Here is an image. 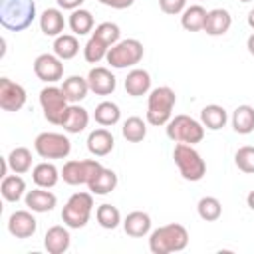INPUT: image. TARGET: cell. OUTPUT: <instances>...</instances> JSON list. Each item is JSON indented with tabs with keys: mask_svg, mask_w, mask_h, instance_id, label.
Instances as JSON below:
<instances>
[{
	"mask_svg": "<svg viewBox=\"0 0 254 254\" xmlns=\"http://www.w3.org/2000/svg\"><path fill=\"white\" fill-rule=\"evenodd\" d=\"M145 56V48L139 40L135 38H125V40H119L115 46L109 48L105 60L111 67L115 69H125V67H133L137 65Z\"/></svg>",
	"mask_w": 254,
	"mask_h": 254,
	"instance_id": "6",
	"label": "cell"
},
{
	"mask_svg": "<svg viewBox=\"0 0 254 254\" xmlns=\"http://www.w3.org/2000/svg\"><path fill=\"white\" fill-rule=\"evenodd\" d=\"M234 163L236 167L246 173V175H254V147L252 145H244L234 153Z\"/></svg>",
	"mask_w": 254,
	"mask_h": 254,
	"instance_id": "39",
	"label": "cell"
},
{
	"mask_svg": "<svg viewBox=\"0 0 254 254\" xmlns=\"http://www.w3.org/2000/svg\"><path fill=\"white\" fill-rule=\"evenodd\" d=\"M62 91L65 95V99L69 103H79L87 97V91H89V83H87V77H81V75H69L67 79H64L62 83Z\"/></svg>",
	"mask_w": 254,
	"mask_h": 254,
	"instance_id": "25",
	"label": "cell"
},
{
	"mask_svg": "<svg viewBox=\"0 0 254 254\" xmlns=\"http://www.w3.org/2000/svg\"><path fill=\"white\" fill-rule=\"evenodd\" d=\"M246 22H248V26L254 30V8L248 12V16H246Z\"/></svg>",
	"mask_w": 254,
	"mask_h": 254,
	"instance_id": "45",
	"label": "cell"
},
{
	"mask_svg": "<svg viewBox=\"0 0 254 254\" xmlns=\"http://www.w3.org/2000/svg\"><path fill=\"white\" fill-rule=\"evenodd\" d=\"M121 135L129 141V143H141L145 137H147V123L137 117V115H131L123 121V127H121Z\"/></svg>",
	"mask_w": 254,
	"mask_h": 254,
	"instance_id": "33",
	"label": "cell"
},
{
	"mask_svg": "<svg viewBox=\"0 0 254 254\" xmlns=\"http://www.w3.org/2000/svg\"><path fill=\"white\" fill-rule=\"evenodd\" d=\"M83 2H85V0H56L58 8H62V10H69V12H73V10L81 8V4H83Z\"/></svg>",
	"mask_w": 254,
	"mask_h": 254,
	"instance_id": "42",
	"label": "cell"
},
{
	"mask_svg": "<svg viewBox=\"0 0 254 254\" xmlns=\"http://www.w3.org/2000/svg\"><path fill=\"white\" fill-rule=\"evenodd\" d=\"M113 147H115V139L103 127L101 129H93L87 135V151L93 157H105V155H109L113 151Z\"/></svg>",
	"mask_w": 254,
	"mask_h": 254,
	"instance_id": "20",
	"label": "cell"
},
{
	"mask_svg": "<svg viewBox=\"0 0 254 254\" xmlns=\"http://www.w3.org/2000/svg\"><path fill=\"white\" fill-rule=\"evenodd\" d=\"M232 129L238 135H250L254 131V107L252 105L242 103L232 111Z\"/></svg>",
	"mask_w": 254,
	"mask_h": 254,
	"instance_id": "28",
	"label": "cell"
},
{
	"mask_svg": "<svg viewBox=\"0 0 254 254\" xmlns=\"http://www.w3.org/2000/svg\"><path fill=\"white\" fill-rule=\"evenodd\" d=\"M69 244H71V236H69V230L65 226L54 224V226H50L46 230L44 248L50 254H64V252L69 250Z\"/></svg>",
	"mask_w": 254,
	"mask_h": 254,
	"instance_id": "16",
	"label": "cell"
},
{
	"mask_svg": "<svg viewBox=\"0 0 254 254\" xmlns=\"http://www.w3.org/2000/svg\"><path fill=\"white\" fill-rule=\"evenodd\" d=\"M159 8L169 16H177L187 8V0H159Z\"/></svg>",
	"mask_w": 254,
	"mask_h": 254,
	"instance_id": "40",
	"label": "cell"
},
{
	"mask_svg": "<svg viewBox=\"0 0 254 254\" xmlns=\"http://www.w3.org/2000/svg\"><path fill=\"white\" fill-rule=\"evenodd\" d=\"M167 129V137L175 143H189V145H196L204 139V125L185 113H179L175 117L169 119V123L165 125Z\"/></svg>",
	"mask_w": 254,
	"mask_h": 254,
	"instance_id": "5",
	"label": "cell"
},
{
	"mask_svg": "<svg viewBox=\"0 0 254 254\" xmlns=\"http://www.w3.org/2000/svg\"><path fill=\"white\" fill-rule=\"evenodd\" d=\"M40 30L44 36H50V38H58L60 34H64V28H65V18L62 14V8H46L42 14H40Z\"/></svg>",
	"mask_w": 254,
	"mask_h": 254,
	"instance_id": "18",
	"label": "cell"
},
{
	"mask_svg": "<svg viewBox=\"0 0 254 254\" xmlns=\"http://www.w3.org/2000/svg\"><path fill=\"white\" fill-rule=\"evenodd\" d=\"M125 91L131 95V97H141V95H147L151 91V75L147 69H141V67H135L127 73L125 81Z\"/></svg>",
	"mask_w": 254,
	"mask_h": 254,
	"instance_id": "19",
	"label": "cell"
},
{
	"mask_svg": "<svg viewBox=\"0 0 254 254\" xmlns=\"http://www.w3.org/2000/svg\"><path fill=\"white\" fill-rule=\"evenodd\" d=\"M38 220L34 218L32 210H16L8 218V232L16 238H30L36 234Z\"/></svg>",
	"mask_w": 254,
	"mask_h": 254,
	"instance_id": "13",
	"label": "cell"
},
{
	"mask_svg": "<svg viewBox=\"0 0 254 254\" xmlns=\"http://www.w3.org/2000/svg\"><path fill=\"white\" fill-rule=\"evenodd\" d=\"M97 2L107 8H113V10H125L135 4V0H97Z\"/></svg>",
	"mask_w": 254,
	"mask_h": 254,
	"instance_id": "41",
	"label": "cell"
},
{
	"mask_svg": "<svg viewBox=\"0 0 254 254\" xmlns=\"http://www.w3.org/2000/svg\"><path fill=\"white\" fill-rule=\"evenodd\" d=\"M60 177H62V171H58V167L50 161H42L32 169V181L36 183V187H42V189L56 187Z\"/></svg>",
	"mask_w": 254,
	"mask_h": 254,
	"instance_id": "23",
	"label": "cell"
},
{
	"mask_svg": "<svg viewBox=\"0 0 254 254\" xmlns=\"http://www.w3.org/2000/svg\"><path fill=\"white\" fill-rule=\"evenodd\" d=\"M91 210H93L91 192H73L62 210V220L67 228H83L91 218Z\"/></svg>",
	"mask_w": 254,
	"mask_h": 254,
	"instance_id": "7",
	"label": "cell"
},
{
	"mask_svg": "<svg viewBox=\"0 0 254 254\" xmlns=\"http://www.w3.org/2000/svg\"><path fill=\"white\" fill-rule=\"evenodd\" d=\"M103 165L97 161V159H81V161H67L64 163V169H62V179L64 183L67 185H87L95 173L101 169Z\"/></svg>",
	"mask_w": 254,
	"mask_h": 254,
	"instance_id": "10",
	"label": "cell"
},
{
	"mask_svg": "<svg viewBox=\"0 0 254 254\" xmlns=\"http://www.w3.org/2000/svg\"><path fill=\"white\" fill-rule=\"evenodd\" d=\"M151 216L143 210H133L125 216L123 220V230L127 236H133V238H143L151 232Z\"/></svg>",
	"mask_w": 254,
	"mask_h": 254,
	"instance_id": "21",
	"label": "cell"
},
{
	"mask_svg": "<svg viewBox=\"0 0 254 254\" xmlns=\"http://www.w3.org/2000/svg\"><path fill=\"white\" fill-rule=\"evenodd\" d=\"M232 26V16L228 10L224 8H214L206 14V22H204V30L208 36H224Z\"/></svg>",
	"mask_w": 254,
	"mask_h": 254,
	"instance_id": "22",
	"label": "cell"
},
{
	"mask_svg": "<svg viewBox=\"0 0 254 254\" xmlns=\"http://www.w3.org/2000/svg\"><path fill=\"white\" fill-rule=\"evenodd\" d=\"M189 244V232L183 224L171 222L165 226H159L149 236V250L153 254H171L181 252Z\"/></svg>",
	"mask_w": 254,
	"mask_h": 254,
	"instance_id": "1",
	"label": "cell"
},
{
	"mask_svg": "<svg viewBox=\"0 0 254 254\" xmlns=\"http://www.w3.org/2000/svg\"><path fill=\"white\" fill-rule=\"evenodd\" d=\"M226 121H228V113L218 103H210V105H204L200 109V123L204 125V129L218 131L226 125Z\"/></svg>",
	"mask_w": 254,
	"mask_h": 254,
	"instance_id": "26",
	"label": "cell"
},
{
	"mask_svg": "<svg viewBox=\"0 0 254 254\" xmlns=\"http://www.w3.org/2000/svg\"><path fill=\"white\" fill-rule=\"evenodd\" d=\"M177 103V95L169 85H159L149 91L147 99V123L161 127L167 125L173 117V107Z\"/></svg>",
	"mask_w": 254,
	"mask_h": 254,
	"instance_id": "3",
	"label": "cell"
},
{
	"mask_svg": "<svg viewBox=\"0 0 254 254\" xmlns=\"http://www.w3.org/2000/svg\"><path fill=\"white\" fill-rule=\"evenodd\" d=\"M8 159V165L14 173L18 175H24L32 169V151L28 147H16L10 151V155L6 157Z\"/></svg>",
	"mask_w": 254,
	"mask_h": 254,
	"instance_id": "34",
	"label": "cell"
},
{
	"mask_svg": "<svg viewBox=\"0 0 254 254\" xmlns=\"http://www.w3.org/2000/svg\"><path fill=\"white\" fill-rule=\"evenodd\" d=\"M64 60L56 54H40L34 60V73L44 83H56L64 77Z\"/></svg>",
	"mask_w": 254,
	"mask_h": 254,
	"instance_id": "11",
	"label": "cell"
},
{
	"mask_svg": "<svg viewBox=\"0 0 254 254\" xmlns=\"http://www.w3.org/2000/svg\"><path fill=\"white\" fill-rule=\"evenodd\" d=\"M24 202H26V206H28L32 212H50V210H54L58 198H56V194L50 192L48 189L38 187V189H32V190L26 192Z\"/></svg>",
	"mask_w": 254,
	"mask_h": 254,
	"instance_id": "17",
	"label": "cell"
},
{
	"mask_svg": "<svg viewBox=\"0 0 254 254\" xmlns=\"http://www.w3.org/2000/svg\"><path fill=\"white\" fill-rule=\"evenodd\" d=\"M54 54L60 60H71L77 56L79 52V42L75 34H60L58 38H54Z\"/></svg>",
	"mask_w": 254,
	"mask_h": 254,
	"instance_id": "30",
	"label": "cell"
},
{
	"mask_svg": "<svg viewBox=\"0 0 254 254\" xmlns=\"http://www.w3.org/2000/svg\"><path fill=\"white\" fill-rule=\"evenodd\" d=\"M246 48H248V54L254 56V32L248 36V40H246Z\"/></svg>",
	"mask_w": 254,
	"mask_h": 254,
	"instance_id": "43",
	"label": "cell"
},
{
	"mask_svg": "<svg viewBox=\"0 0 254 254\" xmlns=\"http://www.w3.org/2000/svg\"><path fill=\"white\" fill-rule=\"evenodd\" d=\"M175 165L185 181L196 183L206 175V163L200 157V153L194 149V145L189 143H177L173 149Z\"/></svg>",
	"mask_w": 254,
	"mask_h": 254,
	"instance_id": "4",
	"label": "cell"
},
{
	"mask_svg": "<svg viewBox=\"0 0 254 254\" xmlns=\"http://www.w3.org/2000/svg\"><path fill=\"white\" fill-rule=\"evenodd\" d=\"M87 83H89V91H93L95 95H111L117 87L115 75L107 67H101V65L89 69Z\"/></svg>",
	"mask_w": 254,
	"mask_h": 254,
	"instance_id": "14",
	"label": "cell"
},
{
	"mask_svg": "<svg viewBox=\"0 0 254 254\" xmlns=\"http://www.w3.org/2000/svg\"><path fill=\"white\" fill-rule=\"evenodd\" d=\"M115 187H117V175H115V171H111L107 167H101L95 173V177L87 183L89 192L91 194H99V196L109 194L111 190H115Z\"/></svg>",
	"mask_w": 254,
	"mask_h": 254,
	"instance_id": "24",
	"label": "cell"
},
{
	"mask_svg": "<svg viewBox=\"0 0 254 254\" xmlns=\"http://www.w3.org/2000/svg\"><path fill=\"white\" fill-rule=\"evenodd\" d=\"M206 8H202L200 4H192L187 6L181 14V26L187 32H202L204 30V22H206Z\"/></svg>",
	"mask_w": 254,
	"mask_h": 254,
	"instance_id": "27",
	"label": "cell"
},
{
	"mask_svg": "<svg viewBox=\"0 0 254 254\" xmlns=\"http://www.w3.org/2000/svg\"><path fill=\"white\" fill-rule=\"evenodd\" d=\"M246 204H248L250 210H254V190L248 192V196H246Z\"/></svg>",
	"mask_w": 254,
	"mask_h": 254,
	"instance_id": "44",
	"label": "cell"
},
{
	"mask_svg": "<svg viewBox=\"0 0 254 254\" xmlns=\"http://www.w3.org/2000/svg\"><path fill=\"white\" fill-rule=\"evenodd\" d=\"M93 36H97L99 40H103L111 48L121 40V30H119V26L115 22H101L99 26H95Z\"/></svg>",
	"mask_w": 254,
	"mask_h": 254,
	"instance_id": "38",
	"label": "cell"
},
{
	"mask_svg": "<svg viewBox=\"0 0 254 254\" xmlns=\"http://www.w3.org/2000/svg\"><path fill=\"white\" fill-rule=\"evenodd\" d=\"M34 149L42 159H65L71 153V141L64 133L44 131L34 139Z\"/></svg>",
	"mask_w": 254,
	"mask_h": 254,
	"instance_id": "8",
	"label": "cell"
},
{
	"mask_svg": "<svg viewBox=\"0 0 254 254\" xmlns=\"http://www.w3.org/2000/svg\"><path fill=\"white\" fill-rule=\"evenodd\" d=\"M36 20L34 0H0V24L10 32H22Z\"/></svg>",
	"mask_w": 254,
	"mask_h": 254,
	"instance_id": "2",
	"label": "cell"
},
{
	"mask_svg": "<svg viewBox=\"0 0 254 254\" xmlns=\"http://www.w3.org/2000/svg\"><path fill=\"white\" fill-rule=\"evenodd\" d=\"M26 89L10 77H0V107L4 111H20L26 105Z\"/></svg>",
	"mask_w": 254,
	"mask_h": 254,
	"instance_id": "12",
	"label": "cell"
},
{
	"mask_svg": "<svg viewBox=\"0 0 254 254\" xmlns=\"http://www.w3.org/2000/svg\"><path fill=\"white\" fill-rule=\"evenodd\" d=\"M95 218H97V222H99L101 228L113 230V228H117L119 222H121V212H119L117 206H113V204H109V202H103V204L97 206Z\"/></svg>",
	"mask_w": 254,
	"mask_h": 254,
	"instance_id": "35",
	"label": "cell"
},
{
	"mask_svg": "<svg viewBox=\"0 0 254 254\" xmlns=\"http://www.w3.org/2000/svg\"><path fill=\"white\" fill-rule=\"evenodd\" d=\"M65 133L69 135H77L81 131H85V127L89 125V113L85 107H81L79 103H69L64 117H62V123Z\"/></svg>",
	"mask_w": 254,
	"mask_h": 254,
	"instance_id": "15",
	"label": "cell"
},
{
	"mask_svg": "<svg viewBox=\"0 0 254 254\" xmlns=\"http://www.w3.org/2000/svg\"><path fill=\"white\" fill-rule=\"evenodd\" d=\"M0 192H2L4 200H8V202H18V200L26 194V181H24L18 173L6 175V177L2 179Z\"/></svg>",
	"mask_w": 254,
	"mask_h": 254,
	"instance_id": "29",
	"label": "cell"
},
{
	"mask_svg": "<svg viewBox=\"0 0 254 254\" xmlns=\"http://www.w3.org/2000/svg\"><path fill=\"white\" fill-rule=\"evenodd\" d=\"M196 210H198V216L206 222H214L220 218L222 214V204L216 196H202L196 204Z\"/></svg>",
	"mask_w": 254,
	"mask_h": 254,
	"instance_id": "37",
	"label": "cell"
},
{
	"mask_svg": "<svg viewBox=\"0 0 254 254\" xmlns=\"http://www.w3.org/2000/svg\"><path fill=\"white\" fill-rule=\"evenodd\" d=\"M40 105H42V111H44V117L52 123V125H60L62 123V117L69 105V101L65 99L62 87H56L54 83L46 85L42 91H40Z\"/></svg>",
	"mask_w": 254,
	"mask_h": 254,
	"instance_id": "9",
	"label": "cell"
},
{
	"mask_svg": "<svg viewBox=\"0 0 254 254\" xmlns=\"http://www.w3.org/2000/svg\"><path fill=\"white\" fill-rule=\"evenodd\" d=\"M240 2H244V4H248V2H254V0H240Z\"/></svg>",
	"mask_w": 254,
	"mask_h": 254,
	"instance_id": "46",
	"label": "cell"
},
{
	"mask_svg": "<svg viewBox=\"0 0 254 254\" xmlns=\"http://www.w3.org/2000/svg\"><path fill=\"white\" fill-rule=\"evenodd\" d=\"M67 26L71 28V32L75 36H85V34L93 32V14L85 8H77L69 14Z\"/></svg>",
	"mask_w": 254,
	"mask_h": 254,
	"instance_id": "31",
	"label": "cell"
},
{
	"mask_svg": "<svg viewBox=\"0 0 254 254\" xmlns=\"http://www.w3.org/2000/svg\"><path fill=\"white\" fill-rule=\"evenodd\" d=\"M93 119L101 127H111L121 119V109L113 101H101V103H97V107L93 111Z\"/></svg>",
	"mask_w": 254,
	"mask_h": 254,
	"instance_id": "32",
	"label": "cell"
},
{
	"mask_svg": "<svg viewBox=\"0 0 254 254\" xmlns=\"http://www.w3.org/2000/svg\"><path fill=\"white\" fill-rule=\"evenodd\" d=\"M107 52H109V46L103 40H99L97 36H93V34L87 40V44L83 46V58H85L87 64H99L107 56Z\"/></svg>",
	"mask_w": 254,
	"mask_h": 254,
	"instance_id": "36",
	"label": "cell"
}]
</instances>
